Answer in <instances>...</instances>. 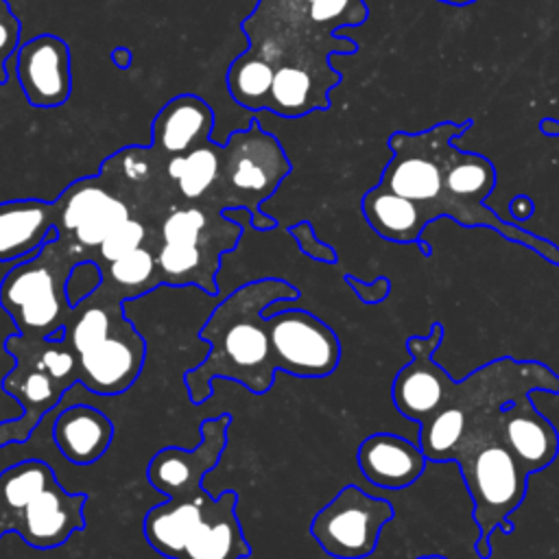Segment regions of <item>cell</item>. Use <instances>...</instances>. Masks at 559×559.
Returning <instances> with one entry per match:
<instances>
[{
	"label": "cell",
	"mask_w": 559,
	"mask_h": 559,
	"mask_svg": "<svg viewBox=\"0 0 559 559\" xmlns=\"http://www.w3.org/2000/svg\"><path fill=\"white\" fill-rule=\"evenodd\" d=\"M299 290L282 277H260L229 293L207 317L199 336L210 343L205 360L183 373L188 397L203 404L214 378L236 380L247 391L264 395L275 382V365L266 332V308L295 301Z\"/></svg>",
	"instance_id": "obj_1"
},
{
	"label": "cell",
	"mask_w": 559,
	"mask_h": 559,
	"mask_svg": "<svg viewBox=\"0 0 559 559\" xmlns=\"http://www.w3.org/2000/svg\"><path fill=\"white\" fill-rule=\"evenodd\" d=\"M496 413L472 419L467 437L454 454L474 504V522L478 526L474 550L480 559L491 557L496 528L507 535L513 533L509 515L522 504L531 476L500 441Z\"/></svg>",
	"instance_id": "obj_2"
},
{
	"label": "cell",
	"mask_w": 559,
	"mask_h": 559,
	"mask_svg": "<svg viewBox=\"0 0 559 559\" xmlns=\"http://www.w3.org/2000/svg\"><path fill=\"white\" fill-rule=\"evenodd\" d=\"M258 13L280 15L277 52L273 66H301L328 85L336 87L341 74L330 68V55H354L358 44L334 33L343 26H360L369 17L365 0H260Z\"/></svg>",
	"instance_id": "obj_3"
},
{
	"label": "cell",
	"mask_w": 559,
	"mask_h": 559,
	"mask_svg": "<svg viewBox=\"0 0 559 559\" xmlns=\"http://www.w3.org/2000/svg\"><path fill=\"white\" fill-rule=\"evenodd\" d=\"M472 127L474 120H445L417 133L393 131L389 135L391 159L376 186L411 201L426 225L441 216L454 221L456 205L445 188V166L452 142Z\"/></svg>",
	"instance_id": "obj_4"
},
{
	"label": "cell",
	"mask_w": 559,
	"mask_h": 559,
	"mask_svg": "<svg viewBox=\"0 0 559 559\" xmlns=\"http://www.w3.org/2000/svg\"><path fill=\"white\" fill-rule=\"evenodd\" d=\"M76 262L68 247L52 238L2 277L0 306L24 338L61 341L66 336L63 325L72 312L66 282Z\"/></svg>",
	"instance_id": "obj_5"
},
{
	"label": "cell",
	"mask_w": 559,
	"mask_h": 559,
	"mask_svg": "<svg viewBox=\"0 0 559 559\" xmlns=\"http://www.w3.org/2000/svg\"><path fill=\"white\" fill-rule=\"evenodd\" d=\"M221 148V179L236 194L234 205L251 212V227L260 231L275 229V218L262 214L260 203L271 197L290 173V162L277 138L264 133L260 124L253 122L249 129L231 133Z\"/></svg>",
	"instance_id": "obj_6"
},
{
	"label": "cell",
	"mask_w": 559,
	"mask_h": 559,
	"mask_svg": "<svg viewBox=\"0 0 559 559\" xmlns=\"http://www.w3.org/2000/svg\"><path fill=\"white\" fill-rule=\"evenodd\" d=\"M395 518L389 500L345 485L310 522V535L334 559H365L380 539V531Z\"/></svg>",
	"instance_id": "obj_7"
},
{
	"label": "cell",
	"mask_w": 559,
	"mask_h": 559,
	"mask_svg": "<svg viewBox=\"0 0 559 559\" xmlns=\"http://www.w3.org/2000/svg\"><path fill=\"white\" fill-rule=\"evenodd\" d=\"M273 365L295 378H328L341 360L336 332L317 314L288 308L266 314Z\"/></svg>",
	"instance_id": "obj_8"
},
{
	"label": "cell",
	"mask_w": 559,
	"mask_h": 559,
	"mask_svg": "<svg viewBox=\"0 0 559 559\" xmlns=\"http://www.w3.org/2000/svg\"><path fill=\"white\" fill-rule=\"evenodd\" d=\"M443 343V323L435 321L426 336H408L406 349L411 362L402 367L393 380L391 397L400 415L421 424L437 413L450 397L454 380L435 360Z\"/></svg>",
	"instance_id": "obj_9"
},
{
	"label": "cell",
	"mask_w": 559,
	"mask_h": 559,
	"mask_svg": "<svg viewBox=\"0 0 559 559\" xmlns=\"http://www.w3.org/2000/svg\"><path fill=\"white\" fill-rule=\"evenodd\" d=\"M238 504V493L227 489L218 498L201 489L194 496L168 498L146 511L142 522L144 539L153 550L168 559H181L190 537L203 526L216 522L218 518L234 513Z\"/></svg>",
	"instance_id": "obj_10"
},
{
	"label": "cell",
	"mask_w": 559,
	"mask_h": 559,
	"mask_svg": "<svg viewBox=\"0 0 559 559\" xmlns=\"http://www.w3.org/2000/svg\"><path fill=\"white\" fill-rule=\"evenodd\" d=\"M229 424V413L205 419L199 428L201 443L194 450H181L175 445L162 448L146 467L148 483L168 498L199 493L203 489V476L218 465L221 454L225 452Z\"/></svg>",
	"instance_id": "obj_11"
},
{
	"label": "cell",
	"mask_w": 559,
	"mask_h": 559,
	"mask_svg": "<svg viewBox=\"0 0 559 559\" xmlns=\"http://www.w3.org/2000/svg\"><path fill=\"white\" fill-rule=\"evenodd\" d=\"M15 76L31 107L52 109L66 105L72 92L68 44L50 33L20 44L15 50Z\"/></svg>",
	"instance_id": "obj_12"
},
{
	"label": "cell",
	"mask_w": 559,
	"mask_h": 559,
	"mask_svg": "<svg viewBox=\"0 0 559 559\" xmlns=\"http://www.w3.org/2000/svg\"><path fill=\"white\" fill-rule=\"evenodd\" d=\"M146 343L138 330L124 321L103 343L79 354L76 382L96 395H120L144 367Z\"/></svg>",
	"instance_id": "obj_13"
},
{
	"label": "cell",
	"mask_w": 559,
	"mask_h": 559,
	"mask_svg": "<svg viewBox=\"0 0 559 559\" xmlns=\"http://www.w3.org/2000/svg\"><path fill=\"white\" fill-rule=\"evenodd\" d=\"M87 493H70L55 478L35 500L11 518V531L31 548L50 550L85 528Z\"/></svg>",
	"instance_id": "obj_14"
},
{
	"label": "cell",
	"mask_w": 559,
	"mask_h": 559,
	"mask_svg": "<svg viewBox=\"0 0 559 559\" xmlns=\"http://www.w3.org/2000/svg\"><path fill=\"white\" fill-rule=\"evenodd\" d=\"M496 428L500 441L528 474L546 469L559 454V432L535 411L531 393L504 404L496 413Z\"/></svg>",
	"instance_id": "obj_15"
},
{
	"label": "cell",
	"mask_w": 559,
	"mask_h": 559,
	"mask_svg": "<svg viewBox=\"0 0 559 559\" xmlns=\"http://www.w3.org/2000/svg\"><path fill=\"white\" fill-rule=\"evenodd\" d=\"M2 389L7 391V395L17 400V404L22 406V415L0 421V448H4L7 443L26 441L37 428L39 419L61 400L68 386L35 362L17 358L15 369L4 376Z\"/></svg>",
	"instance_id": "obj_16"
},
{
	"label": "cell",
	"mask_w": 559,
	"mask_h": 559,
	"mask_svg": "<svg viewBox=\"0 0 559 559\" xmlns=\"http://www.w3.org/2000/svg\"><path fill=\"white\" fill-rule=\"evenodd\" d=\"M356 461L362 476L382 489L411 487L428 463L419 445L391 432H376L362 439Z\"/></svg>",
	"instance_id": "obj_17"
},
{
	"label": "cell",
	"mask_w": 559,
	"mask_h": 559,
	"mask_svg": "<svg viewBox=\"0 0 559 559\" xmlns=\"http://www.w3.org/2000/svg\"><path fill=\"white\" fill-rule=\"evenodd\" d=\"M214 127L212 107L194 94H179L170 98L153 118L151 135L157 155H183L205 142Z\"/></svg>",
	"instance_id": "obj_18"
},
{
	"label": "cell",
	"mask_w": 559,
	"mask_h": 559,
	"mask_svg": "<svg viewBox=\"0 0 559 559\" xmlns=\"http://www.w3.org/2000/svg\"><path fill=\"white\" fill-rule=\"evenodd\" d=\"M55 201L13 199L0 203V262L35 255L57 238Z\"/></svg>",
	"instance_id": "obj_19"
},
{
	"label": "cell",
	"mask_w": 559,
	"mask_h": 559,
	"mask_svg": "<svg viewBox=\"0 0 559 559\" xmlns=\"http://www.w3.org/2000/svg\"><path fill=\"white\" fill-rule=\"evenodd\" d=\"M114 439L111 419L90 404H72L55 417L52 441L72 465L96 463Z\"/></svg>",
	"instance_id": "obj_20"
},
{
	"label": "cell",
	"mask_w": 559,
	"mask_h": 559,
	"mask_svg": "<svg viewBox=\"0 0 559 559\" xmlns=\"http://www.w3.org/2000/svg\"><path fill=\"white\" fill-rule=\"evenodd\" d=\"M360 210L369 227L380 238L391 242H400V245L419 242L424 238V229L428 227L419 210L411 201L380 186H373L371 190L365 192L360 201Z\"/></svg>",
	"instance_id": "obj_21"
},
{
	"label": "cell",
	"mask_w": 559,
	"mask_h": 559,
	"mask_svg": "<svg viewBox=\"0 0 559 559\" xmlns=\"http://www.w3.org/2000/svg\"><path fill=\"white\" fill-rule=\"evenodd\" d=\"M330 90L332 85L321 81L310 70L301 66L282 63V66H275L266 109L286 118H297L314 109H328Z\"/></svg>",
	"instance_id": "obj_22"
},
{
	"label": "cell",
	"mask_w": 559,
	"mask_h": 559,
	"mask_svg": "<svg viewBox=\"0 0 559 559\" xmlns=\"http://www.w3.org/2000/svg\"><path fill=\"white\" fill-rule=\"evenodd\" d=\"M221 166L223 148L205 142L183 155L168 157L166 175L186 201H199L221 181Z\"/></svg>",
	"instance_id": "obj_23"
},
{
	"label": "cell",
	"mask_w": 559,
	"mask_h": 559,
	"mask_svg": "<svg viewBox=\"0 0 559 559\" xmlns=\"http://www.w3.org/2000/svg\"><path fill=\"white\" fill-rule=\"evenodd\" d=\"M100 271H103L100 288L120 301L135 299L159 284L155 251L148 247H140L100 266Z\"/></svg>",
	"instance_id": "obj_24"
},
{
	"label": "cell",
	"mask_w": 559,
	"mask_h": 559,
	"mask_svg": "<svg viewBox=\"0 0 559 559\" xmlns=\"http://www.w3.org/2000/svg\"><path fill=\"white\" fill-rule=\"evenodd\" d=\"M275 66L255 50L238 55L227 70V90L231 98L247 109H266Z\"/></svg>",
	"instance_id": "obj_25"
},
{
	"label": "cell",
	"mask_w": 559,
	"mask_h": 559,
	"mask_svg": "<svg viewBox=\"0 0 559 559\" xmlns=\"http://www.w3.org/2000/svg\"><path fill=\"white\" fill-rule=\"evenodd\" d=\"M419 448L428 461H454L456 450L467 437L469 415L459 404H443L419 424Z\"/></svg>",
	"instance_id": "obj_26"
},
{
	"label": "cell",
	"mask_w": 559,
	"mask_h": 559,
	"mask_svg": "<svg viewBox=\"0 0 559 559\" xmlns=\"http://www.w3.org/2000/svg\"><path fill=\"white\" fill-rule=\"evenodd\" d=\"M55 478L52 467L39 459H26L0 472V509L9 526L11 518L35 500Z\"/></svg>",
	"instance_id": "obj_27"
},
{
	"label": "cell",
	"mask_w": 559,
	"mask_h": 559,
	"mask_svg": "<svg viewBox=\"0 0 559 559\" xmlns=\"http://www.w3.org/2000/svg\"><path fill=\"white\" fill-rule=\"evenodd\" d=\"M162 242H181V245H197L201 249H207L216 255L221 251L231 249L240 238L236 236H212V218L205 210L197 205L188 207H175L170 210L159 227Z\"/></svg>",
	"instance_id": "obj_28"
},
{
	"label": "cell",
	"mask_w": 559,
	"mask_h": 559,
	"mask_svg": "<svg viewBox=\"0 0 559 559\" xmlns=\"http://www.w3.org/2000/svg\"><path fill=\"white\" fill-rule=\"evenodd\" d=\"M148 238V229L146 223L142 218L129 216L124 223H120L96 249L98 253V266H105L140 247H144Z\"/></svg>",
	"instance_id": "obj_29"
},
{
	"label": "cell",
	"mask_w": 559,
	"mask_h": 559,
	"mask_svg": "<svg viewBox=\"0 0 559 559\" xmlns=\"http://www.w3.org/2000/svg\"><path fill=\"white\" fill-rule=\"evenodd\" d=\"M290 236L297 240L299 249L304 255L317 260V262H325V264H334L336 262V251L334 247L325 245L323 240H319V236L314 234L312 225L308 221H299L297 225L288 227Z\"/></svg>",
	"instance_id": "obj_30"
},
{
	"label": "cell",
	"mask_w": 559,
	"mask_h": 559,
	"mask_svg": "<svg viewBox=\"0 0 559 559\" xmlns=\"http://www.w3.org/2000/svg\"><path fill=\"white\" fill-rule=\"evenodd\" d=\"M20 48V20L7 0H0V83L7 81L4 63Z\"/></svg>",
	"instance_id": "obj_31"
},
{
	"label": "cell",
	"mask_w": 559,
	"mask_h": 559,
	"mask_svg": "<svg viewBox=\"0 0 559 559\" xmlns=\"http://www.w3.org/2000/svg\"><path fill=\"white\" fill-rule=\"evenodd\" d=\"M151 151L142 148V146H133V148H122L120 153L111 155L118 164H120V175L129 181V183H142L151 177V157H146Z\"/></svg>",
	"instance_id": "obj_32"
},
{
	"label": "cell",
	"mask_w": 559,
	"mask_h": 559,
	"mask_svg": "<svg viewBox=\"0 0 559 559\" xmlns=\"http://www.w3.org/2000/svg\"><path fill=\"white\" fill-rule=\"evenodd\" d=\"M345 284L356 293V297L362 301V304H380L384 301L389 295H391V280L380 275L378 280H373L371 284H365L360 280H356L354 275H345L343 277Z\"/></svg>",
	"instance_id": "obj_33"
},
{
	"label": "cell",
	"mask_w": 559,
	"mask_h": 559,
	"mask_svg": "<svg viewBox=\"0 0 559 559\" xmlns=\"http://www.w3.org/2000/svg\"><path fill=\"white\" fill-rule=\"evenodd\" d=\"M535 212V203L528 194H515L509 203V214L513 216V221H526L531 218Z\"/></svg>",
	"instance_id": "obj_34"
},
{
	"label": "cell",
	"mask_w": 559,
	"mask_h": 559,
	"mask_svg": "<svg viewBox=\"0 0 559 559\" xmlns=\"http://www.w3.org/2000/svg\"><path fill=\"white\" fill-rule=\"evenodd\" d=\"M131 52H129V48H124V46H118V48H114L111 50V61L118 66V68H129L131 66Z\"/></svg>",
	"instance_id": "obj_35"
},
{
	"label": "cell",
	"mask_w": 559,
	"mask_h": 559,
	"mask_svg": "<svg viewBox=\"0 0 559 559\" xmlns=\"http://www.w3.org/2000/svg\"><path fill=\"white\" fill-rule=\"evenodd\" d=\"M539 131L546 133V135H550V138H555V135H559V122L552 120V118H544V120L539 122Z\"/></svg>",
	"instance_id": "obj_36"
},
{
	"label": "cell",
	"mask_w": 559,
	"mask_h": 559,
	"mask_svg": "<svg viewBox=\"0 0 559 559\" xmlns=\"http://www.w3.org/2000/svg\"><path fill=\"white\" fill-rule=\"evenodd\" d=\"M441 4H450V7H467V4H474L478 0H437Z\"/></svg>",
	"instance_id": "obj_37"
},
{
	"label": "cell",
	"mask_w": 559,
	"mask_h": 559,
	"mask_svg": "<svg viewBox=\"0 0 559 559\" xmlns=\"http://www.w3.org/2000/svg\"><path fill=\"white\" fill-rule=\"evenodd\" d=\"M4 533H11V526H9V520H7L4 511L0 509V537H2Z\"/></svg>",
	"instance_id": "obj_38"
},
{
	"label": "cell",
	"mask_w": 559,
	"mask_h": 559,
	"mask_svg": "<svg viewBox=\"0 0 559 559\" xmlns=\"http://www.w3.org/2000/svg\"><path fill=\"white\" fill-rule=\"evenodd\" d=\"M417 559H448L443 555H424V557H417Z\"/></svg>",
	"instance_id": "obj_39"
}]
</instances>
